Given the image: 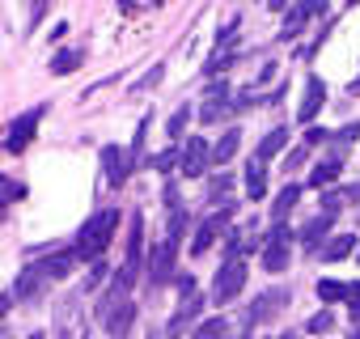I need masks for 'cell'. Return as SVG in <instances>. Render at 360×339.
Returning a JSON list of instances; mask_svg holds the SVG:
<instances>
[{
	"mask_svg": "<svg viewBox=\"0 0 360 339\" xmlns=\"http://www.w3.org/2000/svg\"><path fill=\"white\" fill-rule=\"evenodd\" d=\"M259 263H263V271H284V267H288V234H284V225H276V229L263 238Z\"/></svg>",
	"mask_w": 360,
	"mask_h": 339,
	"instance_id": "5b68a950",
	"label": "cell"
},
{
	"mask_svg": "<svg viewBox=\"0 0 360 339\" xmlns=\"http://www.w3.org/2000/svg\"><path fill=\"white\" fill-rule=\"evenodd\" d=\"M314 13H326V5H297V9L284 18V34H280V39H288V43H292V39L301 34V26H305Z\"/></svg>",
	"mask_w": 360,
	"mask_h": 339,
	"instance_id": "e0dca14e",
	"label": "cell"
},
{
	"mask_svg": "<svg viewBox=\"0 0 360 339\" xmlns=\"http://www.w3.org/2000/svg\"><path fill=\"white\" fill-rule=\"evenodd\" d=\"M161 77H165V68L157 64V68H148V72H144V77H140L131 89H136V94H140V89H153V85H161Z\"/></svg>",
	"mask_w": 360,
	"mask_h": 339,
	"instance_id": "1f68e13d",
	"label": "cell"
},
{
	"mask_svg": "<svg viewBox=\"0 0 360 339\" xmlns=\"http://www.w3.org/2000/svg\"><path fill=\"white\" fill-rule=\"evenodd\" d=\"M200 314H204V297H200V293H195V297H183V301H178V309H174V318L165 322V335H169V339L187 335L191 322H200Z\"/></svg>",
	"mask_w": 360,
	"mask_h": 339,
	"instance_id": "52a82bcc",
	"label": "cell"
},
{
	"mask_svg": "<svg viewBox=\"0 0 360 339\" xmlns=\"http://www.w3.org/2000/svg\"><path fill=\"white\" fill-rule=\"evenodd\" d=\"M347 293H352V284H339V280H322L318 284V297L330 305V301H347Z\"/></svg>",
	"mask_w": 360,
	"mask_h": 339,
	"instance_id": "83f0119b",
	"label": "cell"
},
{
	"mask_svg": "<svg viewBox=\"0 0 360 339\" xmlns=\"http://www.w3.org/2000/svg\"><path fill=\"white\" fill-rule=\"evenodd\" d=\"M77 64H81V51H60V56H51V72H60V77L77 72Z\"/></svg>",
	"mask_w": 360,
	"mask_h": 339,
	"instance_id": "f1b7e54d",
	"label": "cell"
},
{
	"mask_svg": "<svg viewBox=\"0 0 360 339\" xmlns=\"http://www.w3.org/2000/svg\"><path fill=\"white\" fill-rule=\"evenodd\" d=\"M246 196H250V200H263V196H267V170H263V161H255V157H250V165H246Z\"/></svg>",
	"mask_w": 360,
	"mask_h": 339,
	"instance_id": "ffe728a7",
	"label": "cell"
},
{
	"mask_svg": "<svg viewBox=\"0 0 360 339\" xmlns=\"http://www.w3.org/2000/svg\"><path fill=\"white\" fill-rule=\"evenodd\" d=\"M229 217H233V204H225L221 212H212V217L200 225V234H195V242H191V255H204V250L221 238V229H225V221H229Z\"/></svg>",
	"mask_w": 360,
	"mask_h": 339,
	"instance_id": "9c48e42d",
	"label": "cell"
},
{
	"mask_svg": "<svg viewBox=\"0 0 360 339\" xmlns=\"http://www.w3.org/2000/svg\"><path fill=\"white\" fill-rule=\"evenodd\" d=\"M330 326H335V318H330V309H322V314H314V318L305 322V331H309V335H322V331H330Z\"/></svg>",
	"mask_w": 360,
	"mask_h": 339,
	"instance_id": "4dcf8cb0",
	"label": "cell"
},
{
	"mask_svg": "<svg viewBox=\"0 0 360 339\" xmlns=\"http://www.w3.org/2000/svg\"><path fill=\"white\" fill-rule=\"evenodd\" d=\"M284 144H288V132H284V127H271V132H267V136H263V144H259V148H255V153H250V157H255V161H263V165H267V157H276V153H280V148H284Z\"/></svg>",
	"mask_w": 360,
	"mask_h": 339,
	"instance_id": "ac0fdd59",
	"label": "cell"
},
{
	"mask_svg": "<svg viewBox=\"0 0 360 339\" xmlns=\"http://www.w3.org/2000/svg\"><path fill=\"white\" fill-rule=\"evenodd\" d=\"M322 102H326V85H322L318 77H309V81H305V102H301L297 119H301V123H314V115L322 110Z\"/></svg>",
	"mask_w": 360,
	"mask_h": 339,
	"instance_id": "5bb4252c",
	"label": "cell"
},
{
	"mask_svg": "<svg viewBox=\"0 0 360 339\" xmlns=\"http://www.w3.org/2000/svg\"><path fill=\"white\" fill-rule=\"evenodd\" d=\"M98 318H102V326H106L115 339H123V335L131 331V322H136V305H131L127 297H110L106 305H98Z\"/></svg>",
	"mask_w": 360,
	"mask_h": 339,
	"instance_id": "7a4b0ae2",
	"label": "cell"
},
{
	"mask_svg": "<svg viewBox=\"0 0 360 339\" xmlns=\"http://www.w3.org/2000/svg\"><path fill=\"white\" fill-rule=\"evenodd\" d=\"M39 123H43V106H34V110H26L22 119H13V123H9V140H5V148H9V153L30 148V140H34Z\"/></svg>",
	"mask_w": 360,
	"mask_h": 339,
	"instance_id": "8992f818",
	"label": "cell"
},
{
	"mask_svg": "<svg viewBox=\"0 0 360 339\" xmlns=\"http://www.w3.org/2000/svg\"><path fill=\"white\" fill-rule=\"evenodd\" d=\"M208 161H212V148L204 144V136H191V144L183 148V174L187 179H200L204 170H208Z\"/></svg>",
	"mask_w": 360,
	"mask_h": 339,
	"instance_id": "30bf717a",
	"label": "cell"
},
{
	"mask_svg": "<svg viewBox=\"0 0 360 339\" xmlns=\"http://www.w3.org/2000/svg\"><path fill=\"white\" fill-rule=\"evenodd\" d=\"M297 200H301V187H297V183H288V187H284V191L276 196V208H271V221H276V225H284V221H288V212L297 208Z\"/></svg>",
	"mask_w": 360,
	"mask_h": 339,
	"instance_id": "d6986e66",
	"label": "cell"
},
{
	"mask_svg": "<svg viewBox=\"0 0 360 339\" xmlns=\"http://www.w3.org/2000/svg\"><path fill=\"white\" fill-rule=\"evenodd\" d=\"M246 288V263L242 259H229L221 271H217V284H212V297L225 305V301H233L238 293Z\"/></svg>",
	"mask_w": 360,
	"mask_h": 339,
	"instance_id": "277c9868",
	"label": "cell"
},
{
	"mask_svg": "<svg viewBox=\"0 0 360 339\" xmlns=\"http://www.w3.org/2000/svg\"><path fill=\"white\" fill-rule=\"evenodd\" d=\"M339 170H343V148H335L330 157H322V161L309 170V187H326V183H335V179H339Z\"/></svg>",
	"mask_w": 360,
	"mask_h": 339,
	"instance_id": "4fadbf2b",
	"label": "cell"
},
{
	"mask_svg": "<svg viewBox=\"0 0 360 339\" xmlns=\"http://www.w3.org/2000/svg\"><path fill=\"white\" fill-rule=\"evenodd\" d=\"M225 191H229V174H225V179H212V204H217Z\"/></svg>",
	"mask_w": 360,
	"mask_h": 339,
	"instance_id": "8d00e7d4",
	"label": "cell"
},
{
	"mask_svg": "<svg viewBox=\"0 0 360 339\" xmlns=\"http://www.w3.org/2000/svg\"><path fill=\"white\" fill-rule=\"evenodd\" d=\"M352 200H360V187H343V191H330V196H322V212H339L343 204H352Z\"/></svg>",
	"mask_w": 360,
	"mask_h": 339,
	"instance_id": "cb8c5ba5",
	"label": "cell"
},
{
	"mask_svg": "<svg viewBox=\"0 0 360 339\" xmlns=\"http://www.w3.org/2000/svg\"><path fill=\"white\" fill-rule=\"evenodd\" d=\"M174 255H178V238H165L161 246H153V255H148V284L153 288L174 280Z\"/></svg>",
	"mask_w": 360,
	"mask_h": 339,
	"instance_id": "3957f363",
	"label": "cell"
},
{
	"mask_svg": "<svg viewBox=\"0 0 360 339\" xmlns=\"http://www.w3.org/2000/svg\"><path fill=\"white\" fill-rule=\"evenodd\" d=\"M330 221H335L330 212H322V217L305 221V225H301V242H305V246H318V242H322V238L330 234Z\"/></svg>",
	"mask_w": 360,
	"mask_h": 339,
	"instance_id": "7402d4cb",
	"label": "cell"
},
{
	"mask_svg": "<svg viewBox=\"0 0 360 339\" xmlns=\"http://www.w3.org/2000/svg\"><path fill=\"white\" fill-rule=\"evenodd\" d=\"M18 196H26V187H18L13 179H5V204H13Z\"/></svg>",
	"mask_w": 360,
	"mask_h": 339,
	"instance_id": "d590c367",
	"label": "cell"
},
{
	"mask_svg": "<svg viewBox=\"0 0 360 339\" xmlns=\"http://www.w3.org/2000/svg\"><path fill=\"white\" fill-rule=\"evenodd\" d=\"M140 250H144V221L131 217V238H127V259H123V267H119V288H127V284L136 280V271H140Z\"/></svg>",
	"mask_w": 360,
	"mask_h": 339,
	"instance_id": "ba28073f",
	"label": "cell"
},
{
	"mask_svg": "<svg viewBox=\"0 0 360 339\" xmlns=\"http://www.w3.org/2000/svg\"><path fill=\"white\" fill-rule=\"evenodd\" d=\"M305 157H309V144H301V148H292V153H288V161H284V170H297V165H301Z\"/></svg>",
	"mask_w": 360,
	"mask_h": 339,
	"instance_id": "836d02e7",
	"label": "cell"
},
{
	"mask_svg": "<svg viewBox=\"0 0 360 339\" xmlns=\"http://www.w3.org/2000/svg\"><path fill=\"white\" fill-rule=\"evenodd\" d=\"M30 339H47V335H30Z\"/></svg>",
	"mask_w": 360,
	"mask_h": 339,
	"instance_id": "f35d334b",
	"label": "cell"
},
{
	"mask_svg": "<svg viewBox=\"0 0 360 339\" xmlns=\"http://www.w3.org/2000/svg\"><path fill=\"white\" fill-rule=\"evenodd\" d=\"M81 255L77 250H64V255H51V259H43V263H34L39 267V276L43 280H64L68 271H72V263H77Z\"/></svg>",
	"mask_w": 360,
	"mask_h": 339,
	"instance_id": "9a60e30c",
	"label": "cell"
},
{
	"mask_svg": "<svg viewBox=\"0 0 360 339\" xmlns=\"http://www.w3.org/2000/svg\"><path fill=\"white\" fill-rule=\"evenodd\" d=\"M322 140H326V132H322V127H309V132H305V144H322Z\"/></svg>",
	"mask_w": 360,
	"mask_h": 339,
	"instance_id": "74e56055",
	"label": "cell"
},
{
	"mask_svg": "<svg viewBox=\"0 0 360 339\" xmlns=\"http://www.w3.org/2000/svg\"><path fill=\"white\" fill-rule=\"evenodd\" d=\"M225 331H229L225 318H208V322H200V326L191 331V339H225Z\"/></svg>",
	"mask_w": 360,
	"mask_h": 339,
	"instance_id": "484cf974",
	"label": "cell"
},
{
	"mask_svg": "<svg viewBox=\"0 0 360 339\" xmlns=\"http://www.w3.org/2000/svg\"><path fill=\"white\" fill-rule=\"evenodd\" d=\"M229 106H238V102H229V89H221V85H217V89L208 94V102L200 106V119H204V123H217V119H225V115H229Z\"/></svg>",
	"mask_w": 360,
	"mask_h": 339,
	"instance_id": "2e32d148",
	"label": "cell"
},
{
	"mask_svg": "<svg viewBox=\"0 0 360 339\" xmlns=\"http://www.w3.org/2000/svg\"><path fill=\"white\" fill-rule=\"evenodd\" d=\"M127 165H131V161L119 153V144H106V148H102V170H106V183H110V187H123V183H127V174H131Z\"/></svg>",
	"mask_w": 360,
	"mask_h": 339,
	"instance_id": "8fae6325",
	"label": "cell"
},
{
	"mask_svg": "<svg viewBox=\"0 0 360 339\" xmlns=\"http://www.w3.org/2000/svg\"><path fill=\"white\" fill-rule=\"evenodd\" d=\"M347 314L360 322V284H352V293H347Z\"/></svg>",
	"mask_w": 360,
	"mask_h": 339,
	"instance_id": "e575fe53",
	"label": "cell"
},
{
	"mask_svg": "<svg viewBox=\"0 0 360 339\" xmlns=\"http://www.w3.org/2000/svg\"><path fill=\"white\" fill-rule=\"evenodd\" d=\"M115 225H119V212H115V208H106V212L89 217V221L81 225V238H77V255H81V259H98V255L110 246V234H115Z\"/></svg>",
	"mask_w": 360,
	"mask_h": 339,
	"instance_id": "6da1fadb",
	"label": "cell"
},
{
	"mask_svg": "<svg viewBox=\"0 0 360 339\" xmlns=\"http://www.w3.org/2000/svg\"><path fill=\"white\" fill-rule=\"evenodd\" d=\"M187 119H191V102H187V106H178V110L169 115V123H165V136H169V140H178V136L187 132Z\"/></svg>",
	"mask_w": 360,
	"mask_h": 339,
	"instance_id": "4316f807",
	"label": "cell"
},
{
	"mask_svg": "<svg viewBox=\"0 0 360 339\" xmlns=\"http://www.w3.org/2000/svg\"><path fill=\"white\" fill-rule=\"evenodd\" d=\"M238 148H242V132H238V127H229V132H225V136L212 144V161H217V165H225V161H229Z\"/></svg>",
	"mask_w": 360,
	"mask_h": 339,
	"instance_id": "44dd1931",
	"label": "cell"
},
{
	"mask_svg": "<svg viewBox=\"0 0 360 339\" xmlns=\"http://www.w3.org/2000/svg\"><path fill=\"white\" fill-rule=\"evenodd\" d=\"M43 284H47V280H43V276H39V267L30 263V267L18 276V297H39V288H43Z\"/></svg>",
	"mask_w": 360,
	"mask_h": 339,
	"instance_id": "603a6c76",
	"label": "cell"
},
{
	"mask_svg": "<svg viewBox=\"0 0 360 339\" xmlns=\"http://www.w3.org/2000/svg\"><path fill=\"white\" fill-rule=\"evenodd\" d=\"M174 165H183V153H178V148H165V153H157L148 161V170H161V174H165V170H174Z\"/></svg>",
	"mask_w": 360,
	"mask_h": 339,
	"instance_id": "f546056e",
	"label": "cell"
},
{
	"mask_svg": "<svg viewBox=\"0 0 360 339\" xmlns=\"http://www.w3.org/2000/svg\"><path fill=\"white\" fill-rule=\"evenodd\" d=\"M284 301H288V288H271V293H263L255 305H250V322H267V318H276L280 309H284Z\"/></svg>",
	"mask_w": 360,
	"mask_h": 339,
	"instance_id": "7c38bea8",
	"label": "cell"
},
{
	"mask_svg": "<svg viewBox=\"0 0 360 339\" xmlns=\"http://www.w3.org/2000/svg\"><path fill=\"white\" fill-rule=\"evenodd\" d=\"M352 246H356V238H352V234H339V238L322 250V259H326V263H339V259H347V255H352Z\"/></svg>",
	"mask_w": 360,
	"mask_h": 339,
	"instance_id": "d4e9b609",
	"label": "cell"
},
{
	"mask_svg": "<svg viewBox=\"0 0 360 339\" xmlns=\"http://www.w3.org/2000/svg\"><path fill=\"white\" fill-rule=\"evenodd\" d=\"M144 132H148V119H140V127H136V136H131V161H136L140 148H144Z\"/></svg>",
	"mask_w": 360,
	"mask_h": 339,
	"instance_id": "d6a6232c",
	"label": "cell"
}]
</instances>
